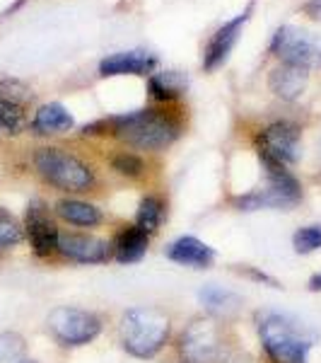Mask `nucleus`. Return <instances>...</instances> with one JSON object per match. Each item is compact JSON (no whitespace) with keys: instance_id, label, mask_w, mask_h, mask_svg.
<instances>
[{"instance_id":"f257e3e1","label":"nucleus","mask_w":321,"mask_h":363,"mask_svg":"<svg viewBox=\"0 0 321 363\" xmlns=\"http://www.w3.org/2000/svg\"><path fill=\"white\" fill-rule=\"evenodd\" d=\"M259 337L271 363H307L317 335L293 315L266 313L259 320Z\"/></svg>"},{"instance_id":"f03ea898","label":"nucleus","mask_w":321,"mask_h":363,"mask_svg":"<svg viewBox=\"0 0 321 363\" xmlns=\"http://www.w3.org/2000/svg\"><path fill=\"white\" fill-rule=\"evenodd\" d=\"M179 131H182L179 121L157 109H140L112 119L114 136L128 148L138 150H165L179 138Z\"/></svg>"},{"instance_id":"7ed1b4c3","label":"nucleus","mask_w":321,"mask_h":363,"mask_svg":"<svg viewBox=\"0 0 321 363\" xmlns=\"http://www.w3.org/2000/svg\"><path fill=\"white\" fill-rule=\"evenodd\" d=\"M172 335V320L157 308H131L124 313L119 337L124 349L136 359H153L165 349Z\"/></svg>"},{"instance_id":"20e7f679","label":"nucleus","mask_w":321,"mask_h":363,"mask_svg":"<svg viewBox=\"0 0 321 363\" xmlns=\"http://www.w3.org/2000/svg\"><path fill=\"white\" fill-rule=\"evenodd\" d=\"M34 167L49 184L63 191H90L95 184L92 167L63 148H39L34 153Z\"/></svg>"},{"instance_id":"39448f33","label":"nucleus","mask_w":321,"mask_h":363,"mask_svg":"<svg viewBox=\"0 0 321 363\" xmlns=\"http://www.w3.org/2000/svg\"><path fill=\"white\" fill-rule=\"evenodd\" d=\"M179 349L186 363H220L225 359L227 344L223 327L215 318H196L186 325L179 339Z\"/></svg>"},{"instance_id":"423d86ee","label":"nucleus","mask_w":321,"mask_h":363,"mask_svg":"<svg viewBox=\"0 0 321 363\" xmlns=\"http://www.w3.org/2000/svg\"><path fill=\"white\" fill-rule=\"evenodd\" d=\"M46 330L63 347H85L95 342L102 332V318L83 308L61 306L54 308L46 318Z\"/></svg>"},{"instance_id":"0eeeda50","label":"nucleus","mask_w":321,"mask_h":363,"mask_svg":"<svg viewBox=\"0 0 321 363\" xmlns=\"http://www.w3.org/2000/svg\"><path fill=\"white\" fill-rule=\"evenodd\" d=\"M273 54L297 68H321V42L295 27H280L273 37Z\"/></svg>"},{"instance_id":"6e6552de","label":"nucleus","mask_w":321,"mask_h":363,"mask_svg":"<svg viewBox=\"0 0 321 363\" xmlns=\"http://www.w3.org/2000/svg\"><path fill=\"white\" fill-rule=\"evenodd\" d=\"M58 255L75 264H107L109 259H114V247L112 240L90 233H61Z\"/></svg>"},{"instance_id":"1a4fd4ad","label":"nucleus","mask_w":321,"mask_h":363,"mask_svg":"<svg viewBox=\"0 0 321 363\" xmlns=\"http://www.w3.org/2000/svg\"><path fill=\"white\" fill-rule=\"evenodd\" d=\"M25 235L32 245L34 255L39 257H51V255H58V230L54 216H51L49 206L44 201H32L27 208V216H25Z\"/></svg>"},{"instance_id":"9d476101","label":"nucleus","mask_w":321,"mask_h":363,"mask_svg":"<svg viewBox=\"0 0 321 363\" xmlns=\"http://www.w3.org/2000/svg\"><path fill=\"white\" fill-rule=\"evenodd\" d=\"M259 143V153H266L276 157L283 165L297 162L302 155V136L300 128L290 121H276V124L266 126L256 138Z\"/></svg>"},{"instance_id":"9b49d317","label":"nucleus","mask_w":321,"mask_h":363,"mask_svg":"<svg viewBox=\"0 0 321 363\" xmlns=\"http://www.w3.org/2000/svg\"><path fill=\"white\" fill-rule=\"evenodd\" d=\"M247 20H249V10L239 17H235L232 22H227V25H223L213 34V39H210L208 49H206V56H203V68L215 70V68L223 66L227 61V56L232 54V49H235L239 32H242V27L247 25Z\"/></svg>"},{"instance_id":"f8f14e48","label":"nucleus","mask_w":321,"mask_h":363,"mask_svg":"<svg viewBox=\"0 0 321 363\" xmlns=\"http://www.w3.org/2000/svg\"><path fill=\"white\" fill-rule=\"evenodd\" d=\"M165 255H167V259L177 262V264H182V267H191V269H208V267H213V262H215V250L194 235H184V238L174 240L172 245H167Z\"/></svg>"},{"instance_id":"ddd939ff","label":"nucleus","mask_w":321,"mask_h":363,"mask_svg":"<svg viewBox=\"0 0 321 363\" xmlns=\"http://www.w3.org/2000/svg\"><path fill=\"white\" fill-rule=\"evenodd\" d=\"M112 247L114 259L119 264H133V262H140L145 257V252L150 247V235L145 230H140L136 223L124 225L112 240Z\"/></svg>"},{"instance_id":"4468645a","label":"nucleus","mask_w":321,"mask_h":363,"mask_svg":"<svg viewBox=\"0 0 321 363\" xmlns=\"http://www.w3.org/2000/svg\"><path fill=\"white\" fill-rule=\"evenodd\" d=\"M198 301L206 308L208 318H215V320H232L244 306L242 296H237L235 291H225V289H220V286H213V284L198 291Z\"/></svg>"},{"instance_id":"2eb2a0df","label":"nucleus","mask_w":321,"mask_h":363,"mask_svg":"<svg viewBox=\"0 0 321 363\" xmlns=\"http://www.w3.org/2000/svg\"><path fill=\"white\" fill-rule=\"evenodd\" d=\"M157 66V58L145 51H126L114 54L99 63L102 75H148Z\"/></svg>"},{"instance_id":"dca6fc26","label":"nucleus","mask_w":321,"mask_h":363,"mask_svg":"<svg viewBox=\"0 0 321 363\" xmlns=\"http://www.w3.org/2000/svg\"><path fill=\"white\" fill-rule=\"evenodd\" d=\"M307 80H309V73L305 68L283 63V66L273 68L271 78H268V87H271V92L276 97L285 99V102H293V99H297L305 92Z\"/></svg>"},{"instance_id":"f3484780","label":"nucleus","mask_w":321,"mask_h":363,"mask_svg":"<svg viewBox=\"0 0 321 363\" xmlns=\"http://www.w3.org/2000/svg\"><path fill=\"white\" fill-rule=\"evenodd\" d=\"M75 126V119L73 114L68 112L63 104L58 102H51V104H44V107L37 109L34 114V121H32V128L42 136H56V133H66L70 128Z\"/></svg>"},{"instance_id":"a211bd4d","label":"nucleus","mask_w":321,"mask_h":363,"mask_svg":"<svg viewBox=\"0 0 321 363\" xmlns=\"http://www.w3.org/2000/svg\"><path fill=\"white\" fill-rule=\"evenodd\" d=\"M56 216L66 220V223L80 228H97L104 220V213L95 203L80 201V199H61L56 203Z\"/></svg>"},{"instance_id":"6ab92c4d","label":"nucleus","mask_w":321,"mask_h":363,"mask_svg":"<svg viewBox=\"0 0 321 363\" xmlns=\"http://www.w3.org/2000/svg\"><path fill=\"white\" fill-rule=\"evenodd\" d=\"M162 220H165V201L160 196H145L138 206L136 225L148 233V235H155L160 230Z\"/></svg>"},{"instance_id":"aec40b11","label":"nucleus","mask_w":321,"mask_h":363,"mask_svg":"<svg viewBox=\"0 0 321 363\" xmlns=\"http://www.w3.org/2000/svg\"><path fill=\"white\" fill-rule=\"evenodd\" d=\"M184 87H186V80L179 73H174V70L172 73H160L150 78V92H153L155 99H162V102L179 97L184 92Z\"/></svg>"},{"instance_id":"412c9836","label":"nucleus","mask_w":321,"mask_h":363,"mask_svg":"<svg viewBox=\"0 0 321 363\" xmlns=\"http://www.w3.org/2000/svg\"><path fill=\"white\" fill-rule=\"evenodd\" d=\"M27 342L20 332H0V363H25Z\"/></svg>"},{"instance_id":"4be33fe9","label":"nucleus","mask_w":321,"mask_h":363,"mask_svg":"<svg viewBox=\"0 0 321 363\" xmlns=\"http://www.w3.org/2000/svg\"><path fill=\"white\" fill-rule=\"evenodd\" d=\"M27 119H25V109L20 107L13 99L0 97V131L5 133H20L25 128Z\"/></svg>"},{"instance_id":"5701e85b","label":"nucleus","mask_w":321,"mask_h":363,"mask_svg":"<svg viewBox=\"0 0 321 363\" xmlns=\"http://www.w3.org/2000/svg\"><path fill=\"white\" fill-rule=\"evenodd\" d=\"M25 240V228L10 211L0 208V250H10Z\"/></svg>"},{"instance_id":"b1692460","label":"nucleus","mask_w":321,"mask_h":363,"mask_svg":"<svg viewBox=\"0 0 321 363\" xmlns=\"http://www.w3.org/2000/svg\"><path fill=\"white\" fill-rule=\"evenodd\" d=\"M293 247L297 255H312V252L321 250V225H305L295 230Z\"/></svg>"},{"instance_id":"393cba45","label":"nucleus","mask_w":321,"mask_h":363,"mask_svg":"<svg viewBox=\"0 0 321 363\" xmlns=\"http://www.w3.org/2000/svg\"><path fill=\"white\" fill-rule=\"evenodd\" d=\"M112 165H114L116 172L124 174V177H128V179H138V177H143V172H145V162L140 160L136 153H128V150L126 153L114 155Z\"/></svg>"},{"instance_id":"a878e982","label":"nucleus","mask_w":321,"mask_h":363,"mask_svg":"<svg viewBox=\"0 0 321 363\" xmlns=\"http://www.w3.org/2000/svg\"><path fill=\"white\" fill-rule=\"evenodd\" d=\"M242 274H244V277H249V279H254V281H259V284H268L271 289H280V284L276 279L268 277V274H264V272H259V269H254V267H244Z\"/></svg>"},{"instance_id":"bb28decb","label":"nucleus","mask_w":321,"mask_h":363,"mask_svg":"<svg viewBox=\"0 0 321 363\" xmlns=\"http://www.w3.org/2000/svg\"><path fill=\"white\" fill-rule=\"evenodd\" d=\"M220 363H254V359L247 354V351H239V349L230 347V349H227V354H225V359Z\"/></svg>"},{"instance_id":"cd10ccee","label":"nucleus","mask_w":321,"mask_h":363,"mask_svg":"<svg viewBox=\"0 0 321 363\" xmlns=\"http://www.w3.org/2000/svg\"><path fill=\"white\" fill-rule=\"evenodd\" d=\"M309 291H314V294H319V291H321V272L314 274V277L309 279Z\"/></svg>"},{"instance_id":"c85d7f7f","label":"nucleus","mask_w":321,"mask_h":363,"mask_svg":"<svg viewBox=\"0 0 321 363\" xmlns=\"http://www.w3.org/2000/svg\"><path fill=\"white\" fill-rule=\"evenodd\" d=\"M25 363H39V361H25Z\"/></svg>"},{"instance_id":"c756f323","label":"nucleus","mask_w":321,"mask_h":363,"mask_svg":"<svg viewBox=\"0 0 321 363\" xmlns=\"http://www.w3.org/2000/svg\"><path fill=\"white\" fill-rule=\"evenodd\" d=\"M184 363H186V361H184Z\"/></svg>"}]
</instances>
